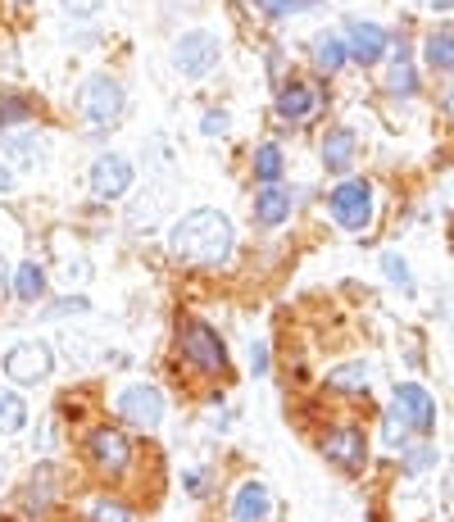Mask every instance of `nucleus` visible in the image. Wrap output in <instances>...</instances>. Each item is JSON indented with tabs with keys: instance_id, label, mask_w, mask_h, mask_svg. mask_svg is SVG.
<instances>
[{
	"instance_id": "obj_1",
	"label": "nucleus",
	"mask_w": 454,
	"mask_h": 522,
	"mask_svg": "<svg viewBox=\"0 0 454 522\" xmlns=\"http://www.w3.org/2000/svg\"><path fill=\"white\" fill-rule=\"evenodd\" d=\"M168 250L191 268H223L237 250L232 218L218 214V209H191L168 227Z\"/></svg>"
},
{
	"instance_id": "obj_2",
	"label": "nucleus",
	"mask_w": 454,
	"mask_h": 522,
	"mask_svg": "<svg viewBox=\"0 0 454 522\" xmlns=\"http://www.w3.org/2000/svg\"><path fill=\"white\" fill-rule=\"evenodd\" d=\"M73 109H78V119L87 123L91 132H105V128H114V123L123 119V109H128V91H123L119 78H109V73H91V78L78 87Z\"/></svg>"
},
{
	"instance_id": "obj_3",
	"label": "nucleus",
	"mask_w": 454,
	"mask_h": 522,
	"mask_svg": "<svg viewBox=\"0 0 454 522\" xmlns=\"http://www.w3.org/2000/svg\"><path fill=\"white\" fill-rule=\"evenodd\" d=\"M178 350L200 377H223L227 373V345L205 318H182L178 323Z\"/></svg>"
},
{
	"instance_id": "obj_4",
	"label": "nucleus",
	"mask_w": 454,
	"mask_h": 522,
	"mask_svg": "<svg viewBox=\"0 0 454 522\" xmlns=\"http://www.w3.org/2000/svg\"><path fill=\"white\" fill-rule=\"evenodd\" d=\"M373 182L368 178H341L332 191H327V209H332V218L346 232H355V237H364L368 227H373Z\"/></svg>"
},
{
	"instance_id": "obj_5",
	"label": "nucleus",
	"mask_w": 454,
	"mask_h": 522,
	"mask_svg": "<svg viewBox=\"0 0 454 522\" xmlns=\"http://www.w3.org/2000/svg\"><path fill=\"white\" fill-rule=\"evenodd\" d=\"M114 414H119L128 427H137V432H155V427L164 423V391L150 386V382L123 386L119 400H114Z\"/></svg>"
},
{
	"instance_id": "obj_6",
	"label": "nucleus",
	"mask_w": 454,
	"mask_h": 522,
	"mask_svg": "<svg viewBox=\"0 0 454 522\" xmlns=\"http://www.w3.org/2000/svg\"><path fill=\"white\" fill-rule=\"evenodd\" d=\"M87 459L91 468H96L100 477H123L132 468V459H137V450H132V441L119 432V427H96V432L87 436Z\"/></svg>"
},
{
	"instance_id": "obj_7",
	"label": "nucleus",
	"mask_w": 454,
	"mask_h": 522,
	"mask_svg": "<svg viewBox=\"0 0 454 522\" xmlns=\"http://www.w3.org/2000/svg\"><path fill=\"white\" fill-rule=\"evenodd\" d=\"M218 37L209 28H191L182 32L178 41H173V69L182 73V78H205V73H214L218 64Z\"/></svg>"
},
{
	"instance_id": "obj_8",
	"label": "nucleus",
	"mask_w": 454,
	"mask_h": 522,
	"mask_svg": "<svg viewBox=\"0 0 454 522\" xmlns=\"http://www.w3.org/2000/svg\"><path fill=\"white\" fill-rule=\"evenodd\" d=\"M391 414L405 423L409 436H432V432H436V395L427 391V386H418V382L395 386Z\"/></svg>"
},
{
	"instance_id": "obj_9",
	"label": "nucleus",
	"mask_w": 454,
	"mask_h": 522,
	"mask_svg": "<svg viewBox=\"0 0 454 522\" xmlns=\"http://www.w3.org/2000/svg\"><path fill=\"white\" fill-rule=\"evenodd\" d=\"M50 373H55V355H50L46 341H19L5 355V377L19 386H41Z\"/></svg>"
},
{
	"instance_id": "obj_10",
	"label": "nucleus",
	"mask_w": 454,
	"mask_h": 522,
	"mask_svg": "<svg viewBox=\"0 0 454 522\" xmlns=\"http://www.w3.org/2000/svg\"><path fill=\"white\" fill-rule=\"evenodd\" d=\"M323 459L336 463L341 473H364V463H368V432L355 423L346 427H332V432L323 436Z\"/></svg>"
},
{
	"instance_id": "obj_11",
	"label": "nucleus",
	"mask_w": 454,
	"mask_h": 522,
	"mask_svg": "<svg viewBox=\"0 0 454 522\" xmlns=\"http://www.w3.org/2000/svg\"><path fill=\"white\" fill-rule=\"evenodd\" d=\"M132 182H137V173H132V159L128 155H100L96 164H91V173H87V187H91V196L96 200H119V196H128L132 191Z\"/></svg>"
},
{
	"instance_id": "obj_12",
	"label": "nucleus",
	"mask_w": 454,
	"mask_h": 522,
	"mask_svg": "<svg viewBox=\"0 0 454 522\" xmlns=\"http://www.w3.org/2000/svg\"><path fill=\"white\" fill-rule=\"evenodd\" d=\"M386 50H391V37H386L382 23H364V19H350L346 23V55L364 69H373L377 60H386Z\"/></svg>"
},
{
	"instance_id": "obj_13",
	"label": "nucleus",
	"mask_w": 454,
	"mask_h": 522,
	"mask_svg": "<svg viewBox=\"0 0 454 522\" xmlns=\"http://www.w3.org/2000/svg\"><path fill=\"white\" fill-rule=\"evenodd\" d=\"M55 500H60V468H37L28 491H23V500H19V509L28 522H41Z\"/></svg>"
},
{
	"instance_id": "obj_14",
	"label": "nucleus",
	"mask_w": 454,
	"mask_h": 522,
	"mask_svg": "<svg viewBox=\"0 0 454 522\" xmlns=\"http://www.w3.org/2000/svg\"><path fill=\"white\" fill-rule=\"evenodd\" d=\"M273 109H277V119L287 123V128L291 123H305L309 114H318V91L309 87V82H282Z\"/></svg>"
},
{
	"instance_id": "obj_15",
	"label": "nucleus",
	"mask_w": 454,
	"mask_h": 522,
	"mask_svg": "<svg viewBox=\"0 0 454 522\" xmlns=\"http://www.w3.org/2000/svg\"><path fill=\"white\" fill-rule=\"evenodd\" d=\"M318 155H323L327 173H350V168H355V159H359V137L350 128H327Z\"/></svg>"
},
{
	"instance_id": "obj_16",
	"label": "nucleus",
	"mask_w": 454,
	"mask_h": 522,
	"mask_svg": "<svg viewBox=\"0 0 454 522\" xmlns=\"http://www.w3.org/2000/svg\"><path fill=\"white\" fill-rule=\"evenodd\" d=\"M250 214H255V227H264V232L282 227V223L291 218V191H287V187H277V182H264Z\"/></svg>"
},
{
	"instance_id": "obj_17",
	"label": "nucleus",
	"mask_w": 454,
	"mask_h": 522,
	"mask_svg": "<svg viewBox=\"0 0 454 522\" xmlns=\"http://www.w3.org/2000/svg\"><path fill=\"white\" fill-rule=\"evenodd\" d=\"M268 509H273V495H268L264 482H246L232 500V522H264Z\"/></svg>"
},
{
	"instance_id": "obj_18",
	"label": "nucleus",
	"mask_w": 454,
	"mask_h": 522,
	"mask_svg": "<svg viewBox=\"0 0 454 522\" xmlns=\"http://www.w3.org/2000/svg\"><path fill=\"white\" fill-rule=\"evenodd\" d=\"M450 50H454V32H450V23H441V28L427 32V41H423V60H427V69L441 73V78H450V60H454Z\"/></svg>"
},
{
	"instance_id": "obj_19",
	"label": "nucleus",
	"mask_w": 454,
	"mask_h": 522,
	"mask_svg": "<svg viewBox=\"0 0 454 522\" xmlns=\"http://www.w3.org/2000/svg\"><path fill=\"white\" fill-rule=\"evenodd\" d=\"M314 64L323 73H341L350 64V55H346V37H341V32H318L314 37Z\"/></svg>"
},
{
	"instance_id": "obj_20",
	"label": "nucleus",
	"mask_w": 454,
	"mask_h": 522,
	"mask_svg": "<svg viewBox=\"0 0 454 522\" xmlns=\"http://www.w3.org/2000/svg\"><path fill=\"white\" fill-rule=\"evenodd\" d=\"M0 150L14 155L19 164H41V137L28 128H5L0 132Z\"/></svg>"
},
{
	"instance_id": "obj_21",
	"label": "nucleus",
	"mask_w": 454,
	"mask_h": 522,
	"mask_svg": "<svg viewBox=\"0 0 454 522\" xmlns=\"http://www.w3.org/2000/svg\"><path fill=\"white\" fill-rule=\"evenodd\" d=\"M436 459H441V450H436L427 436H418L414 445H400V468H405V477H423L436 468Z\"/></svg>"
},
{
	"instance_id": "obj_22",
	"label": "nucleus",
	"mask_w": 454,
	"mask_h": 522,
	"mask_svg": "<svg viewBox=\"0 0 454 522\" xmlns=\"http://www.w3.org/2000/svg\"><path fill=\"white\" fill-rule=\"evenodd\" d=\"M14 296H19L23 305H37V300L46 296V268H41L37 259L14 268Z\"/></svg>"
},
{
	"instance_id": "obj_23",
	"label": "nucleus",
	"mask_w": 454,
	"mask_h": 522,
	"mask_svg": "<svg viewBox=\"0 0 454 522\" xmlns=\"http://www.w3.org/2000/svg\"><path fill=\"white\" fill-rule=\"evenodd\" d=\"M368 377H373V368L359 359V364H341L327 373V391H346V395H364L368 391Z\"/></svg>"
},
{
	"instance_id": "obj_24",
	"label": "nucleus",
	"mask_w": 454,
	"mask_h": 522,
	"mask_svg": "<svg viewBox=\"0 0 454 522\" xmlns=\"http://www.w3.org/2000/svg\"><path fill=\"white\" fill-rule=\"evenodd\" d=\"M250 173H255L259 187H264V182H282V173H287V159H282V146L264 141V146L255 150V159H250Z\"/></svg>"
},
{
	"instance_id": "obj_25",
	"label": "nucleus",
	"mask_w": 454,
	"mask_h": 522,
	"mask_svg": "<svg viewBox=\"0 0 454 522\" xmlns=\"http://www.w3.org/2000/svg\"><path fill=\"white\" fill-rule=\"evenodd\" d=\"M28 427V404H23L19 391H0V432L14 436Z\"/></svg>"
},
{
	"instance_id": "obj_26",
	"label": "nucleus",
	"mask_w": 454,
	"mask_h": 522,
	"mask_svg": "<svg viewBox=\"0 0 454 522\" xmlns=\"http://www.w3.org/2000/svg\"><path fill=\"white\" fill-rule=\"evenodd\" d=\"M386 96H395V100L418 96V73H414V64H409V60L391 64V73H386Z\"/></svg>"
},
{
	"instance_id": "obj_27",
	"label": "nucleus",
	"mask_w": 454,
	"mask_h": 522,
	"mask_svg": "<svg viewBox=\"0 0 454 522\" xmlns=\"http://www.w3.org/2000/svg\"><path fill=\"white\" fill-rule=\"evenodd\" d=\"M382 273L391 286H400L405 296H414V273H409V259L400 250H382Z\"/></svg>"
},
{
	"instance_id": "obj_28",
	"label": "nucleus",
	"mask_w": 454,
	"mask_h": 522,
	"mask_svg": "<svg viewBox=\"0 0 454 522\" xmlns=\"http://www.w3.org/2000/svg\"><path fill=\"white\" fill-rule=\"evenodd\" d=\"M32 105L23 96H0V128H28Z\"/></svg>"
},
{
	"instance_id": "obj_29",
	"label": "nucleus",
	"mask_w": 454,
	"mask_h": 522,
	"mask_svg": "<svg viewBox=\"0 0 454 522\" xmlns=\"http://www.w3.org/2000/svg\"><path fill=\"white\" fill-rule=\"evenodd\" d=\"M255 5L268 19H287V14H296V10H314L318 0H255Z\"/></svg>"
},
{
	"instance_id": "obj_30",
	"label": "nucleus",
	"mask_w": 454,
	"mask_h": 522,
	"mask_svg": "<svg viewBox=\"0 0 454 522\" xmlns=\"http://www.w3.org/2000/svg\"><path fill=\"white\" fill-rule=\"evenodd\" d=\"M91 522H137L132 509H123L119 500H96L91 504Z\"/></svg>"
},
{
	"instance_id": "obj_31",
	"label": "nucleus",
	"mask_w": 454,
	"mask_h": 522,
	"mask_svg": "<svg viewBox=\"0 0 454 522\" xmlns=\"http://www.w3.org/2000/svg\"><path fill=\"white\" fill-rule=\"evenodd\" d=\"M91 309V300L87 296H64V300H55V305L46 309V318H64V314H87Z\"/></svg>"
},
{
	"instance_id": "obj_32",
	"label": "nucleus",
	"mask_w": 454,
	"mask_h": 522,
	"mask_svg": "<svg viewBox=\"0 0 454 522\" xmlns=\"http://www.w3.org/2000/svg\"><path fill=\"white\" fill-rule=\"evenodd\" d=\"M182 486H187V491L200 500V495H209V491H214V473H209V468H196V473H187V477H182Z\"/></svg>"
},
{
	"instance_id": "obj_33",
	"label": "nucleus",
	"mask_w": 454,
	"mask_h": 522,
	"mask_svg": "<svg viewBox=\"0 0 454 522\" xmlns=\"http://www.w3.org/2000/svg\"><path fill=\"white\" fill-rule=\"evenodd\" d=\"M60 5H64V14H69V19H96L105 0H60Z\"/></svg>"
},
{
	"instance_id": "obj_34",
	"label": "nucleus",
	"mask_w": 454,
	"mask_h": 522,
	"mask_svg": "<svg viewBox=\"0 0 454 522\" xmlns=\"http://www.w3.org/2000/svg\"><path fill=\"white\" fill-rule=\"evenodd\" d=\"M200 132H205V137H223V132H227V109H205Z\"/></svg>"
},
{
	"instance_id": "obj_35",
	"label": "nucleus",
	"mask_w": 454,
	"mask_h": 522,
	"mask_svg": "<svg viewBox=\"0 0 454 522\" xmlns=\"http://www.w3.org/2000/svg\"><path fill=\"white\" fill-rule=\"evenodd\" d=\"M250 368H255V377L268 373V345L264 341H250Z\"/></svg>"
},
{
	"instance_id": "obj_36",
	"label": "nucleus",
	"mask_w": 454,
	"mask_h": 522,
	"mask_svg": "<svg viewBox=\"0 0 454 522\" xmlns=\"http://www.w3.org/2000/svg\"><path fill=\"white\" fill-rule=\"evenodd\" d=\"M87 273H91V268L82 264V259H78V264H64V268H60V277H64L69 286H73V282H87Z\"/></svg>"
},
{
	"instance_id": "obj_37",
	"label": "nucleus",
	"mask_w": 454,
	"mask_h": 522,
	"mask_svg": "<svg viewBox=\"0 0 454 522\" xmlns=\"http://www.w3.org/2000/svg\"><path fill=\"white\" fill-rule=\"evenodd\" d=\"M19 187V178H14V168L10 164H0V191H14Z\"/></svg>"
},
{
	"instance_id": "obj_38",
	"label": "nucleus",
	"mask_w": 454,
	"mask_h": 522,
	"mask_svg": "<svg viewBox=\"0 0 454 522\" xmlns=\"http://www.w3.org/2000/svg\"><path fill=\"white\" fill-rule=\"evenodd\" d=\"M10 296V264H5V259H0V300Z\"/></svg>"
},
{
	"instance_id": "obj_39",
	"label": "nucleus",
	"mask_w": 454,
	"mask_h": 522,
	"mask_svg": "<svg viewBox=\"0 0 454 522\" xmlns=\"http://www.w3.org/2000/svg\"><path fill=\"white\" fill-rule=\"evenodd\" d=\"M427 5H432L436 14H450V0H427Z\"/></svg>"
},
{
	"instance_id": "obj_40",
	"label": "nucleus",
	"mask_w": 454,
	"mask_h": 522,
	"mask_svg": "<svg viewBox=\"0 0 454 522\" xmlns=\"http://www.w3.org/2000/svg\"><path fill=\"white\" fill-rule=\"evenodd\" d=\"M0 477H5V463H0Z\"/></svg>"
}]
</instances>
